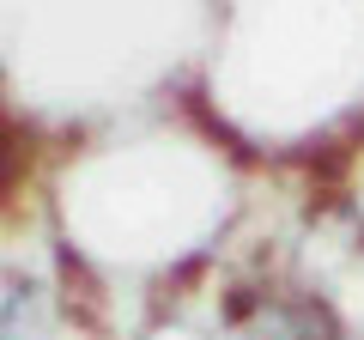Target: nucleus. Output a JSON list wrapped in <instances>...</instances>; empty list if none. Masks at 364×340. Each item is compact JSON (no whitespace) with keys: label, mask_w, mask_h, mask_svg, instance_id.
<instances>
[{"label":"nucleus","mask_w":364,"mask_h":340,"mask_svg":"<svg viewBox=\"0 0 364 340\" xmlns=\"http://www.w3.org/2000/svg\"><path fill=\"white\" fill-rule=\"evenodd\" d=\"M261 340H340V334L322 322V310H273Z\"/></svg>","instance_id":"f257e3e1"}]
</instances>
